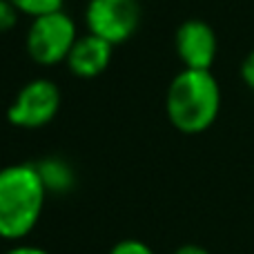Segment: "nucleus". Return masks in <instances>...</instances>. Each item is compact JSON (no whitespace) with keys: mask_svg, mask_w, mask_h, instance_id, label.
Instances as JSON below:
<instances>
[{"mask_svg":"<svg viewBox=\"0 0 254 254\" xmlns=\"http://www.w3.org/2000/svg\"><path fill=\"white\" fill-rule=\"evenodd\" d=\"M36 163H13L0 170V239L18 243L36 230L47 203Z\"/></svg>","mask_w":254,"mask_h":254,"instance_id":"obj_1","label":"nucleus"},{"mask_svg":"<svg viewBox=\"0 0 254 254\" xmlns=\"http://www.w3.org/2000/svg\"><path fill=\"white\" fill-rule=\"evenodd\" d=\"M221 112V85L212 71L183 69L172 78L165 92L167 121L181 134L207 131Z\"/></svg>","mask_w":254,"mask_h":254,"instance_id":"obj_2","label":"nucleus"},{"mask_svg":"<svg viewBox=\"0 0 254 254\" xmlns=\"http://www.w3.org/2000/svg\"><path fill=\"white\" fill-rule=\"evenodd\" d=\"M78 36L80 34L74 18L61 9V11L31 18L25 38V49L36 65L54 67L67 61Z\"/></svg>","mask_w":254,"mask_h":254,"instance_id":"obj_3","label":"nucleus"},{"mask_svg":"<svg viewBox=\"0 0 254 254\" xmlns=\"http://www.w3.org/2000/svg\"><path fill=\"white\" fill-rule=\"evenodd\" d=\"M61 87L49 78H34L22 85L7 107V121L20 129H40L61 112Z\"/></svg>","mask_w":254,"mask_h":254,"instance_id":"obj_4","label":"nucleus"},{"mask_svg":"<svg viewBox=\"0 0 254 254\" xmlns=\"http://www.w3.org/2000/svg\"><path fill=\"white\" fill-rule=\"evenodd\" d=\"M87 31L110 45H123L140 25L138 0H89L85 7Z\"/></svg>","mask_w":254,"mask_h":254,"instance_id":"obj_5","label":"nucleus"},{"mask_svg":"<svg viewBox=\"0 0 254 254\" xmlns=\"http://www.w3.org/2000/svg\"><path fill=\"white\" fill-rule=\"evenodd\" d=\"M174 49L183 69H203L212 71V65L219 54L216 34L205 20L190 18L181 22L174 34Z\"/></svg>","mask_w":254,"mask_h":254,"instance_id":"obj_6","label":"nucleus"},{"mask_svg":"<svg viewBox=\"0 0 254 254\" xmlns=\"http://www.w3.org/2000/svg\"><path fill=\"white\" fill-rule=\"evenodd\" d=\"M112 54H114V45H110L107 40L87 31V34L78 36V40L74 43L65 63H67V69L76 78L92 80L107 71V67L112 63Z\"/></svg>","mask_w":254,"mask_h":254,"instance_id":"obj_7","label":"nucleus"},{"mask_svg":"<svg viewBox=\"0 0 254 254\" xmlns=\"http://www.w3.org/2000/svg\"><path fill=\"white\" fill-rule=\"evenodd\" d=\"M36 167H38L40 179H43L49 194H67L74 190L76 174L65 158L49 156V158H43V161L36 163Z\"/></svg>","mask_w":254,"mask_h":254,"instance_id":"obj_8","label":"nucleus"},{"mask_svg":"<svg viewBox=\"0 0 254 254\" xmlns=\"http://www.w3.org/2000/svg\"><path fill=\"white\" fill-rule=\"evenodd\" d=\"M9 2H11L13 7H16V11L22 13V16L38 18V16H45V13L61 11L65 0H9Z\"/></svg>","mask_w":254,"mask_h":254,"instance_id":"obj_9","label":"nucleus"},{"mask_svg":"<svg viewBox=\"0 0 254 254\" xmlns=\"http://www.w3.org/2000/svg\"><path fill=\"white\" fill-rule=\"evenodd\" d=\"M107 254H156V252L145 241H138V239H123V241L114 243Z\"/></svg>","mask_w":254,"mask_h":254,"instance_id":"obj_10","label":"nucleus"},{"mask_svg":"<svg viewBox=\"0 0 254 254\" xmlns=\"http://www.w3.org/2000/svg\"><path fill=\"white\" fill-rule=\"evenodd\" d=\"M18 16H20V13L16 11V7H13L9 0H0V34L13 29L18 22Z\"/></svg>","mask_w":254,"mask_h":254,"instance_id":"obj_11","label":"nucleus"},{"mask_svg":"<svg viewBox=\"0 0 254 254\" xmlns=\"http://www.w3.org/2000/svg\"><path fill=\"white\" fill-rule=\"evenodd\" d=\"M241 78H243V83L254 92V49L248 54L246 61H243V65H241Z\"/></svg>","mask_w":254,"mask_h":254,"instance_id":"obj_12","label":"nucleus"},{"mask_svg":"<svg viewBox=\"0 0 254 254\" xmlns=\"http://www.w3.org/2000/svg\"><path fill=\"white\" fill-rule=\"evenodd\" d=\"M2 254H52L49 250H45V248L40 246H29V243H16V246H11L7 252Z\"/></svg>","mask_w":254,"mask_h":254,"instance_id":"obj_13","label":"nucleus"},{"mask_svg":"<svg viewBox=\"0 0 254 254\" xmlns=\"http://www.w3.org/2000/svg\"><path fill=\"white\" fill-rule=\"evenodd\" d=\"M174 254H210V252H207L203 246H196V243H185V246L176 248Z\"/></svg>","mask_w":254,"mask_h":254,"instance_id":"obj_14","label":"nucleus"}]
</instances>
